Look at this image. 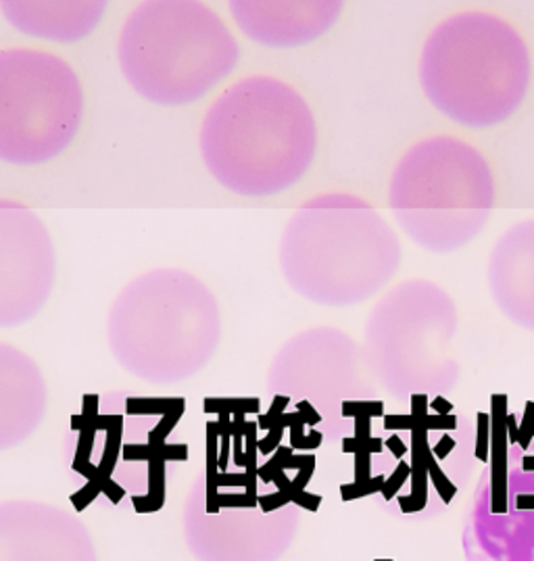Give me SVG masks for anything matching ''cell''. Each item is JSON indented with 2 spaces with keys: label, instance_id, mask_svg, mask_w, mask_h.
<instances>
[{
  "label": "cell",
  "instance_id": "obj_11",
  "mask_svg": "<svg viewBox=\"0 0 534 561\" xmlns=\"http://www.w3.org/2000/svg\"><path fill=\"white\" fill-rule=\"evenodd\" d=\"M364 351L339 328L321 325L295 334L280 346L268 369V394L309 411L330 436L376 394Z\"/></svg>",
  "mask_w": 534,
  "mask_h": 561
},
{
  "label": "cell",
  "instance_id": "obj_12",
  "mask_svg": "<svg viewBox=\"0 0 534 561\" xmlns=\"http://www.w3.org/2000/svg\"><path fill=\"white\" fill-rule=\"evenodd\" d=\"M55 278L57 253L43 219L23 203L0 198V328L34 320Z\"/></svg>",
  "mask_w": 534,
  "mask_h": 561
},
{
  "label": "cell",
  "instance_id": "obj_19",
  "mask_svg": "<svg viewBox=\"0 0 534 561\" xmlns=\"http://www.w3.org/2000/svg\"><path fill=\"white\" fill-rule=\"evenodd\" d=\"M508 399L505 394L492 397L491 426V512L497 516L508 514Z\"/></svg>",
  "mask_w": 534,
  "mask_h": 561
},
{
  "label": "cell",
  "instance_id": "obj_1",
  "mask_svg": "<svg viewBox=\"0 0 534 561\" xmlns=\"http://www.w3.org/2000/svg\"><path fill=\"white\" fill-rule=\"evenodd\" d=\"M198 147L205 168L230 193L274 196L311 168L318 126L297 88L274 76H249L215 99Z\"/></svg>",
  "mask_w": 534,
  "mask_h": 561
},
{
  "label": "cell",
  "instance_id": "obj_20",
  "mask_svg": "<svg viewBox=\"0 0 534 561\" xmlns=\"http://www.w3.org/2000/svg\"><path fill=\"white\" fill-rule=\"evenodd\" d=\"M383 486H385V478H374V480L357 482L353 489L344 486L342 493H344V499H357V496L374 495V493L383 491Z\"/></svg>",
  "mask_w": 534,
  "mask_h": 561
},
{
  "label": "cell",
  "instance_id": "obj_8",
  "mask_svg": "<svg viewBox=\"0 0 534 561\" xmlns=\"http://www.w3.org/2000/svg\"><path fill=\"white\" fill-rule=\"evenodd\" d=\"M455 334L457 307L447 290L420 278L401 282L365 320V366L397 399L443 397L459 382Z\"/></svg>",
  "mask_w": 534,
  "mask_h": 561
},
{
  "label": "cell",
  "instance_id": "obj_6",
  "mask_svg": "<svg viewBox=\"0 0 534 561\" xmlns=\"http://www.w3.org/2000/svg\"><path fill=\"white\" fill-rule=\"evenodd\" d=\"M495 195L482 152L455 136H432L399 159L388 184V207L413 244L453 253L485 230Z\"/></svg>",
  "mask_w": 534,
  "mask_h": 561
},
{
  "label": "cell",
  "instance_id": "obj_23",
  "mask_svg": "<svg viewBox=\"0 0 534 561\" xmlns=\"http://www.w3.org/2000/svg\"><path fill=\"white\" fill-rule=\"evenodd\" d=\"M515 507L522 512H534V495L515 496Z\"/></svg>",
  "mask_w": 534,
  "mask_h": 561
},
{
  "label": "cell",
  "instance_id": "obj_4",
  "mask_svg": "<svg viewBox=\"0 0 534 561\" xmlns=\"http://www.w3.org/2000/svg\"><path fill=\"white\" fill-rule=\"evenodd\" d=\"M531 53L520 32L487 11L439 23L420 55V87L447 119L482 130L510 119L531 87Z\"/></svg>",
  "mask_w": 534,
  "mask_h": 561
},
{
  "label": "cell",
  "instance_id": "obj_5",
  "mask_svg": "<svg viewBox=\"0 0 534 561\" xmlns=\"http://www.w3.org/2000/svg\"><path fill=\"white\" fill-rule=\"evenodd\" d=\"M240 59L235 34L198 0H145L122 25L117 61L132 90L155 105L203 99Z\"/></svg>",
  "mask_w": 534,
  "mask_h": 561
},
{
  "label": "cell",
  "instance_id": "obj_14",
  "mask_svg": "<svg viewBox=\"0 0 534 561\" xmlns=\"http://www.w3.org/2000/svg\"><path fill=\"white\" fill-rule=\"evenodd\" d=\"M236 25L253 43L272 48L320 38L341 18V0H230Z\"/></svg>",
  "mask_w": 534,
  "mask_h": 561
},
{
  "label": "cell",
  "instance_id": "obj_16",
  "mask_svg": "<svg viewBox=\"0 0 534 561\" xmlns=\"http://www.w3.org/2000/svg\"><path fill=\"white\" fill-rule=\"evenodd\" d=\"M48 408L43 369L18 346L0 343V451L41 428Z\"/></svg>",
  "mask_w": 534,
  "mask_h": 561
},
{
  "label": "cell",
  "instance_id": "obj_15",
  "mask_svg": "<svg viewBox=\"0 0 534 561\" xmlns=\"http://www.w3.org/2000/svg\"><path fill=\"white\" fill-rule=\"evenodd\" d=\"M487 282L497 309L515 325L534 332V217L497 238Z\"/></svg>",
  "mask_w": 534,
  "mask_h": 561
},
{
  "label": "cell",
  "instance_id": "obj_22",
  "mask_svg": "<svg viewBox=\"0 0 534 561\" xmlns=\"http://www.w3.org/2000/svg\"><path fill=\"white\" fill-rule=\"evenodd\" d=\"M489 431H491V428H489L487 415H485V413H478V445H476V455H478L480 459H487V449H489V445H487V432Z\"/></svg>",
  "mask_w": 534,
  "mask_h": 561
},
{
  "label": "cell",
  "instance_id": "obj_3",
  "mask_svg": "<svg viewBox=\"0 0 534 561\" xmlns=\"http://www.w3.org/2000/svg\"><path fill=\"white\" fill-rule=\"evenodd\" d=\"M221 313L212 288L178 267H157L126 284L107 316L111 355L152 387L191 380L214 359Z\"/></svg>",
  "mask_w": 534,
  "mask_h": 561
},
{
  "label": "cell",
  "instance_id": "obj_7",
  "mask_svg": "<svg viewBox=\"0 0 534 561\" xmlns=\"http://www.w3.org/2000/svg\"><path fill=\"white\" fill-rule=\"evenodd\" d=\"M300 526L291 486L253 470L205 468L182 514V533L196 561H280Z\"/></svg>",
  "mask_w": 534,
  "mask_h": 561
},
{
  "label": "cell",
  "instance_id": "obj_2",
  "mask_svg": "<svg viewBox=\"0 0 534 561\" xmlns=\"http://www.w3.org/2000/svg\"><path fill=\"white\" fill-rule=\"evenodd\" d=\"M280 270L307 301L349 307L378 295L401 265V242L367 201L328 193L307 201L280 238Z\"/></svg>",
  "mask_w": 534,
  "mask_h": 561
},
{
  "label": "cell",
  "instance_id": "obj_9",
  "mask_svg": "<svg viewBox=\"0 0 534 561\" xmlns=\"http://www.w3.org/2000/svg\"><path fill=\"white\" fill-rule=\"evenodd\" d=\"M175 408L140 401L124 392L103 399L78 426L71 445L73 472L113 503L161 505L171 463Z\"/></svg>",
  "mask_w": 534,
  "mask_h": 561
},
{
  "label": "cell",
  "instance_id": "obj_10",
  "mask_svg": "<svg viewBox=\"0 0 534 561\" xmlns=\"http://www.w3.org/2000/svg\"><path fill=\"white\" fill-rule=\"evenodd\" d=\"M84 92L59 55L38 48L0 50V161L41 165L78 136Z\"/></svg>",
  "mask_w": 534,
  "mask_h": 561
},
{
  "label": "cell",
  "instance_id": "obj_18",
  "mask_svg": "<svg viewBox=\"0 0 534 561\" xmlns=\"http://www.w3.org/2000/svg\"><path fill=\"white\" fill-rule=\"evenodd\" d=\"M427 403L428 397H411V415L409 417H388V428H411V440H413V466H411V493L407 496H399V507L404 514H418L427 507L428 503V478L434 482L439 495L443 496L445 503H451L455 496V486L451 480L439 470L434 457L430 454L427 445Z\"/></svg>",
  "mask_w": 534,
  "mask_h": 561
},
{
  "label": "cell",
  "instance_id": "obj_21",
  "mask_svg": "<svg viewBox=\"0 0 534 561\" xmlns=\"http://www.w3.org/2000/svg\"><path fill=\"white\" fill-rule=\"evenodd\" d=\"M409 468H407L406 463H401L397 470H395V474L390 476L388 480L385 482V486H383V496H385L386 501L388 499H393V496L397 495L399 493V489L404 486V482H406L407 476H409Z\"/></svg>",
  "mask_w": 534,
  "mask_h": 561
},
{
  "label": "cell",
  "instance_id": "obj_17",
  "mask_svg": "<svg viewBox=\"0 0 534 561\" xmlns=\"http://www.w3.org/2000/svg\"><path fill=\"white\" fill-rule=\"evenodd\" d=\"M103 0H2L0 11L18 32L53 43H76L96 30Z\"/></svg>",
  "mask_w": 534,
  "mask_h": 561
},
{
  "label": "cell",
  "instance_id": "obj_24",
  "mask_svg": "<svg viewBox=\"0 0 534 561\" xmlns=\"http://www.w3.org/2000/svg\"><path fill=\"white\" fill-rule=\"evenodd\" d=\"M376 561H390V560H376Z\"/></svg>",
  "mask_w": 534,
  "mask_h": 561
},
{
  "label": "cell",
  "instance_id": "obj_13",
  "mask_svg": "<svg viewBox=\"0 0 534 561\" xmlns=\"http://www.w3.org/2000/svg\"><path fill=\"white\" fill-rule=\"evenodd\" d=\"M0 561H99L84 522L53 503H0Z\"/></svg>",
  "mask_w": 534,
  "mask_h": 561
}]
</instances>
